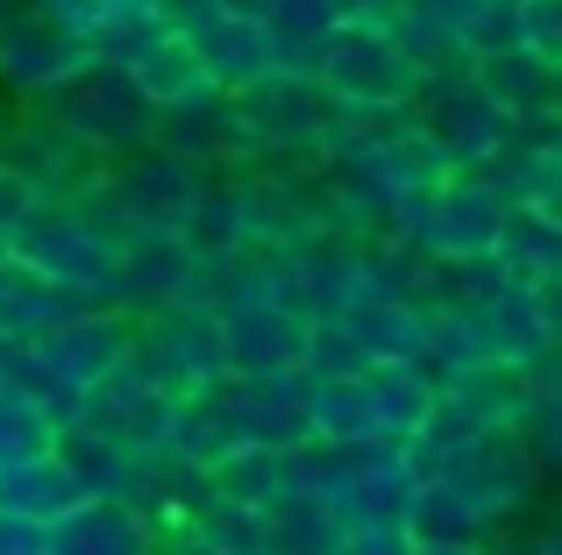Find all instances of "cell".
<instances>
[{
	"mask_svg": "<svg viewBox=\"0 0 562 555\" xmlns=\"http://www.w3.org/2000/svg\"><path fill=\"white\" fill-rule=\"evenodd\" d=\"M214 185H221L214 165L150 143V150L108 165V179L86 193V207H93L122 242H136V236H192L200 214H206V200H214Z\"/></svg>",
	"mask_w": 562,
	"mask_h": 555,
	"instance_id": "cell-1",
	"label": "cell"
},
{
	"mask_svg": "<svg viewBox=\"0 0 562 555\" xmlns=\"http://www.w3.org/2000/svg\"><path fill=\"white\" fill-rule=\"evenodd\" d=\"M520 222V200L498 171H449L435 193L406 200L384 236H406L413 250L441 257V264H470V257H498Z\"/></svg>",
	"mask_w": 562,
	"mask_h": 555,
	"instance_id": "cell-2",
	"label": "cell"
},
{
	"mask_svg": "<svg viewBox=\"0 0 562 555\" xmlns=\"http://www.w3.org/2000/svg\"><path fill=\"white\" fill-rule=\"evenodd\" d=\"M228 107H235V128H243V150L249 157H300V165H328V143H335V128H342L349 100L335 93L328 79H314V71L271 65L263 79L235 86Z\"/></svg>",
	"mask_w": 562,
	"mask_h": 555,
	"instance_id": "cell-3",
	"label": "cell"
},
{
	"mask_svg": "<svg viewBox=\"0 0 562 555\" xmlns=\"http://www.w3.org/2000/svg\"><path fill=\"white\" fill-rule=\"evenodd\" d=\"M36 107H50L57 122H65L79 143H93L108 165H122V157L150 150V143L165 136L157 93L136 79V65H122V57H86L65 86H50V93L36 100Z\"/></svg>",
	"mask_w": 562,
	"mask_h": 555,
	"instance_id": "cell-4",
	"label": "cell"
},
{
	"mask_svg": "<svg viewBox=\"0 0 562 555\" xmlns=\"http://www.w3.org/2000/svg\"><path fill=\"white\" fill-rule=\"evenodd\" d=\"M541 471H549V463L535 456V442H527L520 428H484V434H470L463 449L420 463V477H441V485H449L456 499H463L470 513L484 520V534L520 528V520L535 513Z\"/></svg>",
	"mask_w": 562,
	"mask_h": 555,
	"instance_id": "cell-5",
	"label": "cell"
},
{
	"mask_svg": "<svg viewBox=\"0 0 562 555\" xmlns=\"http://www.w3.org/2000/svg\"><path fill=\"white\" fill-rule=\"evenodd\" d=\"M413 114H420L427 143L449 157V171H498L513 157V143H520V114L477 79V65L427 71Z\"/></svg>",
	"mask_w": 562,
	"mask_h": 555,
	"instance_id": "cell-6",
	"label": "cell"
},
{
	"mask_svg": "<svg viewBox=\"0 0 562 555\" xmlns=\"http://www.w3.org/2000/svg\"><path fill=\"white\" fill-rule=\"evenodd\" d=\"M8 250L22 257V264L50 271L57 285L114 306V278H122V250H128V242L114 236L86 200H36V207L22 214V228L8 236Z\"/></svg>",
	"mask_w": 562,
	"mask_h": 555,
	"instance_id": "cell-7",
	"label": "cell"
},
{
	"mask_svg": "<svg viewBox=\"0 0 562 555\" xmlns=\"http://www.w3.org/2000/svg\"><path fill=\"white\" fill-rule=\"evenodd\" d=\"M128 363H136L143 377H157L165 392L192 399V392L235 377L228 320H221V306H206V299H179V306H157V314H136Z\"/></svg>",
	"mask_w": 562,
	"mask_h": 555,
	"instance_id": "cell-8",
	"label": "cell"
},
{
	"mask_svg": "<svg viewBox=\"0 0 562 555\" xmlns=\"http://www.w3.org/2000/svg\"><path fill=\"white\" fill-rule=\"evenodd\" d=\"M0 165L22 171L36 185V200H86L100 179H108V157L93 143H79L50 107L22 100L14 122H0Z\"/></svg>",
	"mask_w": 562,
	"mask_h": 555,
	"instance_id": "cell-9",
	"label": "cell"
},
{
	"mask_svg": "<svg viewBox=\"0 0 562 555\" xmlns=\"http://www.w3.org/2000/svg\"><path fill=\"white\" fill-rule=\"evenodd\" d=\"M321 79L349 100V107H413L427 86V65L398 43L392 22H342Z\"/></svg>",
	"mask_w": 562,
	"mask_h": 555,
	"instance_id": "cell-10",
	"label": "cell"
},
{
	"mask_svg": "<svg viewBox=\"0 0 562 555\" xmlns=\"http://www.w3.org/2000/svg\"><path fill=\"white\" fill-rule=\"evenodd\" d=\"M86 57H100L93 36H86L79 22H65V14L29 8V0L0 14V93L8 100H43L50 86H65Z\"/></svg>",
	"mask_w": 562,
	"mask_h": 555,
	"instance_id": "cell-11",
	"label": "cell"
},
{
	"mask_svg": "<svg viewBox=\"0 0 562 555\" xmlns=\"http://www.w3.org/2000/svg\"><path fill=\"white\" fill-rule=\"evenodd\" d=\"M86 428H100L108 442H122L128 456H157L171 449V428H179V392H165L157 377H143L136 363H122L114 377H100L86 392Z\"/></svg>",
	"mask_w": 562,
	"mask_h": 555,
	"instance_id": "cell-12",
	"label": "cell"
},
{
	"mask_svg": "<svg viewBox=\"0 0 562 555\" xmlns=\"http://www.w3.org/2000/svg\"><path fill=\"white\" fill-rule=\"evenodd\" d=\"M128 342H136V314H122V306H86V314H71L65 328L43 335L36 356L50 363V377H65V385L86 399L100 377H114L128 363Z\"/></svg>",
	"mask_w": 562,
	"mask_h": 555,
	"instance_id": "cell-13",
	"label": "cell"
},
{
	"mask_svg": "<svg viewBox=\"0 0 562 555\" xmlns=\"http://www.w3.org/2000/svg\"><path fill=\"white\" fill-rule=\"evenodd\" d=\"M228 356L243 377H285V371H306V349H314V320L292 314L285 299H249V306H228Z\"/></svg>",
	"mask_w": 562,
	"mask_h": 555,
	"instance_id": "cell-14",
	"label": "cell"
},
{
	"mask_svg": "<svg viewBox=\"0 0 562 555\" xmlns=\"http://www.w3.org/2000/svg\"><path fill=\"white\" fill-rule=\"evenodd\" d=\"M200 299V242L192 236H136L122 250L114 306L122 314H157V306Z\"/></svg>",
	"mask_w": 562,
	"mask_h": 555,
	"instance_id": "cell-15",
	"label": "cell"
},
{
	"mask_svg": "<svg viewBox=\"0 0 562 555\" xmlns=\"http://www.w3.org/2000/svg\"><path fill=\"white\" fill-rule=\"evenodd\" d=\"M128 499L150 513L157 542H186L192 520H200L206 506L221 499V491H214V471H206V463L179 456V449H157V456L136 463V485H128Z\"/></svg>",
	"mask_w": 562,
	"mask_h": 555,
	"instance_id": "cell-16",
	"label": "cell"
},
{
	"mask_svg": "<svg viewBox=\"0 0 562 555\" xmlns=\"http://www.w3.org/2000/svg\"><path fill=\"white\" fill-rule=\"evenodd\" d=\"M157 528L128 491H93L50 528V555H150Z\"/></svg>",
	"mask_w": 562,
	"mask_h": 555,
	"instance_id": "cell-17",
	"label": "cell"
},
{
	"mask_svg": "<svg viewBox=\"0 0 562 555\" xmlns=\"http://www.w3.org/2000/svg\"><path fill=\"white\" fill-rule=\"evenodd\" d=\"M86 306H108V299H86V292L57 285L50 271L8 257V271H0V342H43L50 328H65Z\"/></svg>",
	"mask_w": 562,
	"mask_h": 555,
	"instance_id": "cell-18",
	"label": "cell"
},
{
	"mask_svg": "<svg viewBox=\"0 0 562 555\" xmlns=\"http://www.w3.org/2000/svg\"><path fill=\"white\" fill-rule=\"evenodd\" d=\"M257 434H249V406H243V377H221V385L192 392L179 399V428H171V449L192 463H228L235 449H249Z\"/></svg>",
	"mask_w": 562,
	"mask_h": 555,
	"instance_id": "cell-19",
	"label": "cell"
},
{
	"mask_svg": "<svg viewBox=\"0 0 562 555\" xmlns=\"http://www.w3.org/2000/svg\"><path fill=\"white\" fill-rule=\"evenodd\" d=\"M441 392H449L456 406H470L484 428H527V420H535V406H541L535 371H527V363H513V356H492V363H477V371L441 377Z\"/></svg>",
	"mask_w": 562,
	"mask_h": 555,
	"instance_id": "cell-20",
	"label": "cell"
},
{
	"mask_svg": "<svg viewBox=\"0 0 562 555\" xmlns=\"http://www.w3.org/2000/svg\"><path fill=\"white\" fill-rule=\"evenodd\" d=\"M79 499H93V491L71 477V463L57 456H29L14 463V471H0V513L8 520H29V528H57V520L71 513Z\"/></svg>",
	"mask_w": 562,
	"mask_h": 555,
	"instance_id": "cell-21",
	"label": "cell"
},
{
	"mask_svg": "<svg viewBox=\"0 0 562 555\" xmlns=\"http://www.w3.org/2000/svg\"><path fill=\"white\" fill-rule=\"evenodd\" d=\"M136 79L157 93V107H165V114H171V107H206V100L228 93V86L206 71V57L179 36V29H171L165 43H150V50L136 57Z\"/></svg>",
	"mask_w": 562,
	"mask_h": 555,
	"instance_id": "cell-22",
	"label": "cell"
},
{
	"mask_svg": "<svg viewBox=\"0 0 562 555\" xmlns=\"http://www.w3.org/2000/svg\"><path fill=\"white\" fill-rule=\"evenodd\" d=\"M477 79L492 86V93L506 100V107L520 114V122H535V114L562 107V71L549 65V57H535L527 43H506V50L477 57Z\"/></svg>",
	"mask_w": 562,
	"mask_h": 555,
	"instance_id": "cell-23",
	"label": "cell"
},
{
	"mask_svg": "<svg viewBox=\"0 0 562 555\" xmlns=\"http://www.w3.org/2000/svg\"><path fill=\"white\" fill-rule=\"evenodd\" d=\"M342 22H349L342 0H285V8L271 14V50H278V65H285V71H314V79H321V65H328Z\"/></svg>",
	"mask_w": 562,
	"mask_h": 555,
	"instance_id": "cell-24",
	"label": "cell"
},
{
	"mask_svg": "<svg viewBox=\"0 0 562 555\" xmlns=\"http://www.w3.org/2000/svg\"><path fill=\"white\" fill-rule=\"evenodd\" d=\"M349 528H357V520H349L335 499H321V491H285V499H271L278 555H342Z\"/></svg>",
	"mask_w": 562,
	"mask_h": 555,
	"instance_id": "cell-25",
	"label": "cell"
},
{
	"mask_svg": "<svg viewBox=\"0 0 562 555\" xmlns=\"http://www.w3.org/2000/svg\"><path fill=\"white\" fill-rule=\"evenodd\" d=\"M306 420H314V434H335V442H384V420H378V399L363 385V371L314 377L306 385Z\"/></svg>",
	"mask_w": 562,
	"mask_h": 555,
	"instance_id": "cell-26",
	"label": "cell"
},
{
	"mask_svg": "<svg viewBox=\"0 0 562 555\" xmlns=\"http://www.w3.org/2000/svg\"><path fill=\"white\" fill-rule=\"evenodd\" d=\"M171 36V0H93V50L136 65L150 43Z\"/></svg>",
	"mask_w": 562,
	"mask_h": 555,
	"instance_id": "cell-27",
	"label": "cell"
},
{
	"mask_svg": "<svg viewBox=\"0 0 562 555\" xmlns=\"http://www.w3.org/2000/svg\"><path fill=\"white\" fill-rule=\"evenodd\" d=\"M200 555H278L271 542V506H243V499H214L186 534Z\"/></svg>",
	"mask_w": 562,
	"mask_h": 555,
	"instance_id": "cell-28",
	"label": "cell"
},
{
	"mask_svg": "<svg viewBox=\"0 0 562 555\" xmlns=\"http://www.w3.org/2000/svg\"><path fill=\"white\" fill-rule=\"evenodd\" d=\"M406 534L420 548H477L484 542V520L470 513L441 477H420V491H413V506H406Z\"/></svg>",
	"mask_w": 562,
	"mask_h": 555,
	"instance_id": "cell-29",
	"label": "cell"
},
{
	"mask_svg": "<svg viewBox=\"0 0 562 555\" xmlns=\"http://www.w3.org/2000/svg\"><path fill=\"white\" fill-rule=\"evenodd\" d=\"M349 328H357V342L371 349V356H427V328H435V314H420V306L406 299H363L357 314H349Z\"/></svg>",
	"mask_w": 562,
	"mask_h": 555,
	"instance_id": "cell-30",
	"label": "cell"
},
{
	"mask_svg": "<svg viewBox=\"0 0 562 555\" xmlns=\"http://www.w3.org/2000/svg\"><path fill=\"white\" fill-rule=\"evenodd\" d=\"M57 434H65V420L43 399H29L14 377H0V471H14V463H29V456H50Z\"/></svg>",
	"mask_w": 562,
	"mask_h": 555,
	"instance_id": "cell-31",
	"label": "cell"
},
{
	"mask_svg": "<svg viewBox=\"0 0 562 555\" xmlns=\"http://www.w3.org/2000/svg\"><path fill=\"white\" fill-rule=\"evenodd\" d=\"M214 491H221V499H243V506L285 499V491H292V449H271V442L235 449L228 463H214Z\"/></svg>",
	"mask_w": 562,
	"mask_h": 555,
	"instance_id": "cell-32",
	"label": "cell"
},
{
	"mask_svg": "<svg viewBox=\"0 0 562 555\" xmlns=\"http://www.w3.org/2000/svg\"><path fill=\"white\" fill-rule=\"evenodd\" d=\"M57 456L71 463V477H79L86 491H128L136 485V463H143V456H128L122 442H108L100 428H86V420H71V428L57 434Z\"/></svg>",
	"mask_w": 562,
	"mask_h": 555,
	"instance_id": "cell-33",
	"label": "cell"
},
{
	"mask_svg": "<svg viewBox=\"0 0 562 555\" xmlns=\"http://www.w3.org/2000/svg\"><path fill=\"white\" fill-rule=\"evenodd\" d=\"M498 349H492V335H484V320L470 314V306H441L435 314V328H427V371H435V385L441 377H456V371H477V363H492Z\"/></svg>",
	"mask_w": 562,
	"mask_h": 555,
	"instance_id": "cell-34",
	"label": "cell"
},
{
	"mask_svg": "<svg viewBox=\"0 0 562 555\" xmlns=\"http://www.w3.org/2000/svg\"><path fill=\"white\" fill-rule=\"evenodd\" d=\"M498 179L513 185V200H520L527 214H541L549 228H562V150H527V143H513Z\"/></svg>",
	"mask_w": 562,
	"mask_h": 555,
	"instance_id": "cell-35",
	"label": "cell"
},
{
	"mask_svg": "<svg viewBox=\"0 0 562 555\" xmlns=\"http://www.w3.org/2000/svg\"><path fill=\"white\" fill-rule=\"evenodd\" d=\"M498 257H506L520 278H535V285H541V278L562 271V228H549L541 214L520 207V222H513V236H506V250H498Z\"/></svg>",
	"mask_w": 562,
	"mask_h": 555,
	"instance_id": "cell-36",
	"label": "cell"
},
{
	"mask_svg": "<svg viewBox=\"0 0 562 555\" xmlns=\"http://www.w3.org/2000/svg\"><path fill=\"white\" fill-rule=\"evenodd\" d=\"M371 363V349L357 342V328L349 320H314V349H306V371L314 377H349Z\"/></svg>",
	"mask_w": 562,
	"mask_h": 555,
	"instance_id": "cell-37",
	"label": "cell"
},
{
	"mask_svg": "<svg viewBox=\"0 0 562 555\" xmlns=\"http://www.w3.org/2000/svg\"><path fill=\"white\" fill-rule=\"evenodd\" d=\"M520 43L562 71V0H520Z\"/></svg>",
	"mask_w": 562,
	"mask_h": 555,
	"instance_id": "cell-38",
	"label": "cell"
},
{
	"mask_svg": "<svg viewBox=\"0 0 562 555\" xmlns=\"http://www.w3.org/2000/svg\"><path fill=\"white\" fill-rule=\"evenodd\" d=\"M342 555H413V534H406V520H357Z\"/></svg>",
	"mask_w": 562,
	"mask_h": 555,
	"instance_id": "cell-39",
	"label": "cell"
},
{
	"mask_svg": "<svg viewBox=\"0 0 562 555\" xmlns=\"http://www.w3.org/2000/svg\"><path fill=\"white\" fill-rule=\"evenodd\" d=\"M527 442H535V456L549 463V471H562V399H541L535 406V420H527Z\"/></svg>",
	"mask_w": 562,
	"mask_h": 555,
	"instance_id": "cell-40",
	"label": "cell"
},
{
	"mask_svg": "<svg viewBox=\"0 0 562 555\" xmlns=\"http://www.w3.org/2000/svg\"><path fill=\"white\" fill-rule=\"evenodd\" d=\"M29 207H36V185H29L22 171H8V165H0V236H14Z\"/></svg>",
	"mask_w": 562,
	"mask_h": 555,
	"instance_id": "cell-41",
	"label": "cell"
},
{
	"mask_svg": "<svg viewBox=\"0 0 562 555\" xmlns=\"http://www.w3.org/2000/svg\"><path fill=\"white\" fill-rule=\"evenodd\" d=\"M477 555H541V534H520V528H498V534H484Z\"/></svg>",
	"mask_w": 562,
	"mask_h": 555,
	"instance_id": "cell-42",
	"label": "cell"
},
{
	"mask_svg": "<svg viewBox=\"0 0 562 555\" xmlns=\"http://www.w3.org/2000/svg\"><path fill=\"white\" fill-rule=\"evenodd\" d=\"M527 371H535V385H541V399H562V342H549L541 349L535 363H527Z\"/></svg>",
	"mask_w": 562,
	"mask_h": 555,
	"instance_id": "cell-43",
	"label": "cell"
},
{
	"mask_svg": "<svg viewBox=\"0 0 562 555\" xmlns=\"http://www.w3.org/2000/svg\"><path fill=\"white\" fill-rule=\"evenodd\" d=\"M221 8H228V14H249V22H271L285 0H221Z\"/></svg>",
	"mask_w": 562,
	"mask_h": 555,
	"instance_id": "cell-44",
	"label": "cell"
},
{
	"mask_svg": "<svg viewBox=\"0 0 562 555\" xmlns=\"http://www.w3.org/2000/svg\"><path fill=\"white\" fill-rule=\"evenodd\" d=\"M150 555H200V548H192V542H157Z\"/></svg>",
	"mask_w": 562,
	"mask_h": 555,
	"instance_id": "cell-45",
	"label": "cell"
},
{
	"mask_svg": "<svg viewBox=\"0 0 562 555\" xmlns=\"http://www.w3.org/2000/svg\"><path fill=\"white\" fill-rule=\"evenodd\" d=\"M8 257H14V250H8V236H0V271H8Z\"/></svg>",
	"mask_w": 562,
	"mask_h": 555,
	"instance_id": "cell-46",
	"label": "cell"
},
{
	"mask_svg": "<svg viewBox=\"0 0 562 555\" xmlns=\"http://www.w3.org/2000/svg\"><path fill=\"white\" fill-rule=\"evenodd\" d=\"M8 8H14V0H0V14H8Z\"/></svg>",
	"mask_w": 562,
	"mask_h": 555,
	"instance_id": "cell-47",
	"label": "cell"
},
{
	"mask_svg": "<svg viewBox=\"0 0 562 555\" xmlns=\"http://www.w3.org/2000/svg\"><path fill=\"white\" fill-rule=\"evenodd\" d=\"M43 555H50V548H43Z\"/></svg>",
	"mask_w": 562,
	"mask_h": 555,
	"instance_id": "cell-48",
	"label": "cell"
}]
</instances>
